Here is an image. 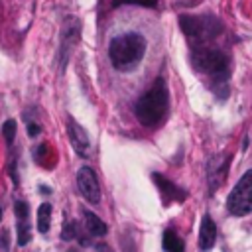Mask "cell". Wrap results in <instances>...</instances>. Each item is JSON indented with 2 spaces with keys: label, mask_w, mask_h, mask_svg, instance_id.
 <instances>
[{
  "label": "cell",
  "mask_w": 252,
  "mask_h": 252,
  "mask_svg": "<svg viewBox=\"0 0 252 252\" xmlns=\"http://www.w3.org/2000/svg\"><path fill=\"white\" fill-rule=\"evenodd\" d=\"M30 238H32V232H30L28 219H20L18 220V246H26Z\"/></svg>",
  "instance_id": "15"
},
{
  "label": "cell",
  "mask_w": 252,
  "mask_h": 252,
  "mask_svg": "<svg viewBox=\"0 0 252 252\" xmlns=\"http://www.w3.org/2000/svg\"><path fill=\"white\" fill-rule=\"evenodd\" d=\"M10 175H12V181L18 185V173H16V159H12L10 163Z\"/></svg>",
  "instance_id": "21"
},
{
  "label": "cell",
  "mask_w": 252,
  "mask_h": 252,
  "mask_svg": "<svg viewBox=\"0 0 252 252\" xmlns=\"http://www.w3.org/2000/svg\"><path fill=\"white\" fill-rule=\"evenodd\" d=\"M179 28L195 43H209L211 39H215L224 30L222 22L211 14H203V16L181 14L179 16Z\"/></svg>",
  "instance_id": "4"
},
{
  "label": "cell",
  "mask_w": 252,
  "mask_h": 252,
  "mask_svg": "<svg viewBox=\"0 0 252 252\" xmlns=\"http://www.w3.org/2000/svg\"><path fill=\"white\" fill-rule=\"evenodd\" d=\"M2 136H4V140H6L8 144L14 142V138H16V122H14V120H6V122L2 124Z\"/></svg>",
  "instance_id": "17"
},
{
  "label": "cell",
  "mask_w": 252,
  "mask_h": 252,
  "mask_svg": "<svg viewBox=\"0 0 252 252\" xmlns=\"http://www.w3.org/2000/svg\"><path fill=\"white\" fill-rule=\"evenodd\" d=\"M134 112H136V118L148 128H154L163 120L167 112V87L163 77H158L152 89L146 91L136 100Z\"/></svg>",
  "instance_id": "3"
},
{
  "label": "cell",
  "mask_w": 252,
  "mask_h": 252,
  "mask_svg": "<svg viewBox=\"0 0 252 252\" xmlns=\"http://www.w3.org/2000/svg\"><path fill=\"white\" fill-rule=\"evenodd\" d=\"M83 217H85V226H87V230H89L93 236H104V234H106L108 228H106V224L102 222L100 217H96L93 211H85Z\"/></svg>",
  "instance_id": "12"
},
{
  "label": "cell",
  "mask_w": 252,
  "mask_h": 252,
  "mask_svg": "<svg viewBox=\"0 0 252 252\" xmlns=\"http://www.w3.org/2000/svg\"><path fill=\"white\" fill-rule=\"evenodd\" d=\"M226 209L234 217H244L252 213V169H248L232 187L226 199Z\"/></svg>",
  "instance_id": "5"
},
{
  "label": "cell",
  "mask_w": 252,
  "mask_h": 252,
  "mask_svg": "<svg viewBox=\"0 0 252 252\" xmlns=\"http://www.w3.org/2000/svg\"><path fill=\"white\" fill-rule=\"evenodd\" d=\"M158 2H159V0H112V6L116 8V6H124V4H128V6H144V8H154Z\"/></svg>",
  "instance_id": "16"
},
{
  "label": "cell",
  "mask_w": 252,
  "mask_h": 252,
  "mask_svg": "<svg viewBox=\"0 0 252 252\" xmlns=\"http://www.w3.org/2000/svg\"><path fill=\"white\" fill-rule=\"evenodd\" d=\"M51 205L49 203H41L39 209H37V220H35V226L39 232H47L49 230V224H51Z\"/></svg>",
  "instance_id": "13"
},
{
  "label": "cell",
  "mask_w": 252,
  "mask_h": 252,
  "mask_svg": "<svg viewBox=\"0 0 252 252\" xmlns=\"http://www.w3.org/2000/svg\"><path fill=\"white\" fill-rule=\"evenodd\" d=\"M61 236H63V240H71V238H75V236H77V226H75V222H71V220H65Z\"/></svg>",
  "instance_id": "18"
},
{
  "label": "cell",
  "mask_w": 252,
  "mask_h": 252,
  "mask_svg": "<svg viewBox=\"0 0 252 252\" xmlns=\"http://www.w3.org/2000/svg\"><path fill=\"white\" fill-rule=\"evenodd\" d=\"M215 240H217L215 220L211 219V215H203V220H201V226H199V248L203 252H207L215 246Z\"/></svg>",
  "instance_id": "11"
},
{
  "label": "cell",
  "mask_w": 252,
  "mask_h": 252,
  "mask_svg": "<svg viewBox=\"0 0 252 252\" xmlns=\"http://www.w3.org/2000/svg\"><path fill=\"white\" fill-rule=\"evenodd\" d=\"M146 47H148V43H146L144 35H140L136 32L120 33V35L112 37L108 43V59L116 71L130 73L144 59Z\"/></svg>",
  "instance_id": "1"
},
{
  "label": "cell",
  "mask_w": 252,
  "mask_h": 252,
  "mask_svg": "<svg viewBox=\"0 0 252 252\" xmlns=\"http://www.w3.org/2000/svg\"><path fill=\"white\" fill-rule=\"evenodd\" d=\"M161 242H163L165 252H183V242H181V238L175 234V230H171V228H167V230L163 232Z\"/></svg>",
  "instance_id": "14"
},
{
  "label": "cell",
  "mask_w": 252,
  "mask_h": 252,
  "mask_svg": "<svg viewBox=\"0 0 252 252\" xmlns=\"http://www.w3.org/2000/svg\"><path fill=\"white\" fill-rule=\"evenodd\" d=\"M79 32H81V24H79V20H75V18H69L67 22H65V26H63V30H61V39H59V67H61V71L65 69V65H67V61H69V57H71V51H73V47L77 45V41H79Z\"/></svg>",
  "instance_id": "6"
},
{
  "label": "cell",
  "mask_w": 252,
  "mask_h": 252,
  "mask_svg": "<svg viewBox=\"0 0 252 252\" xmlns=\"http://www.w3.org/2000/svg\"><path fill=\"white\" fill-rule=\"evenodd\" d=\"M191 63L195 71L205 73L215 81V89L222 87V91H226L224 85L228 79V57L222 49L209 43H195L191 49Z\"/></svg>",
  "instance_id": "2"
},
{
  "label": "cell",
  "mask_w": 252,
  "mask_h": 252,
  "mask_svg": "<svg viewBox=\"0 0 252 252\" xmlns=\"http://www.w3.org/2000/svg\"><path fill=\"white\" fill-rule=\"evenodd\" d=\"M14 213H16V217H18V220H20V219H28V213H30L28 203H26V201H16Z\"/></svg>",
  "instance_id": "19"
},
{
  "label": "cell",
  "mask_w": 252,
  "mask_h": 252,
  "mask_svg": "<svg viewBox=\"0 0 252 252\" xmlns=\"http://www.w3.org/2000/svg\"><path fill=\"white\" fill-rule=\"evenodd\" d=\"M67 132H69V140H71L75 152H77L79 156L87 158L89 152H91V140H89L87 132L83 130V126H81L77 120L69 118V120H67Z\"/></svg>",
  "instance_id": "9"
},
{
  "label": "cell",
  "mask_w": 252,
  "mask_h": 252,
  "mask_svg": "<svg viewBox=\"0 0 252 252\" xmlns=\"http://www.w3.org/2000/svg\"><path fill=\"white\" fill-rule=\"evenodd\" d=\"M228 165H230V156H226V154H220V156H215V158L209 159V163H207V179H209L211 193H215L224 183Z\"/></svg>",
  "instance_id": "8"
},
{
  "label": "cell",
  "mask_w": 252,
  "mask_h": 252,
  "mask_svg": "<svg viewBox=\"0 0 252 252\" xmlns=\"http://www.w3.org/2000/svg\"><path fill=\"white\" fill-rule=\"evenodd\" d=\"M152 179H154V183L158 185L159 193L163 195L165 203H173V201H185L187 193H185L181 187H177L175 183H171L167 177H163V175H159V173H154V175H152Z\"/></svg>",
  "instance_id": "10"
},
{
  "label": "cell",
  "mask_w": 252,
  "mask_h": 252,
  "mask_svg": "<svg viewBox=\"0 0 252 252\" xmlns=\"http://www.w3.org/2000/svg\"><path fill=\"white\" fill-rule=\"evenodd\" d=\"M6 236H8V232L4 230V232L0 234V246H2V250H6V248H8V242H6Z\"/></svg>",
  "instance_id": "22"
},
{
  "label": "cell",
  "mask_w": 252,
  "mask_h": 252,
  "mask_svg": "<svg viewBox=\"0 0 252 252\" xmlns=\"http://www.w3.org/2000/svg\"><path fill=\"white\" fill-rule=\"evenodd\" d=\"M77 187L79 193L93 205H96L100 201V187H98V179L94 175V171L91 167H81L77 173Z\"/></svg>",
  "instance_id": "7"
},
{
  "label": "cell",
  "mask_w": 252,
  "mask_h": 252,
  "mask_svg": "<svg viewBox=\"0 0 252 252\" xmlns=\"http://www.w3.org/2000/svg\"><path fill=\"white\" fill-rule=\"evenodd\" d=\"M0 219H2V211H0Z\"/></svg>",
  "instance_id": "23"
},
{
  "label": "cell",
  "mask_w": 252,
  "mask_h": 252,
  "mask_svg": "<svg viewBox=\"0 0 252 252\" xmlns=\"http://www.w3.org/2000/svg\"><path fill=\"white\" fill-rule=\"evenodd\" d=\"M39 132H41V126L37 122H28V136L30 138H35Z\"/></svg>",
  "instance_id": "20"
}]
</instances>
